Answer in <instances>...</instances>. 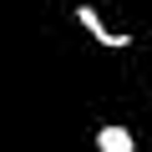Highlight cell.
<instances>
[{
  "mask_svg": "<svg viewBox=\"0 0 152 152\" xmlns=\"http://www.w3.org/2000/svg\"><path fill=\"white\" fill-rule=\"evenodd\" d=\"M76 26H81L96 46H107V51H127V46H132V36H127V31H112V26L96 15V5H76Z\"/></svg>",
  "mask_w": 152,
  "mask_h": 152,
  "instance_id": "6da1fadb",
  "label": "cell"
},
{
  "mask_svg": "<svg viewBox=\"0 0 152 152\" xmlns=\"http://www.w3.org/2000/svg\"><path fill=\"white\" fill-rule=\"evenodd\" d=\"M96 147H102V152H137V142H132L127 127H102V132H96Z\"/></svg>",
  "mask_w": 152,
  "mask_h": 152,
  "instance_id": "7a4b0ae2",
  "label": "cell"
}]
</instances>
